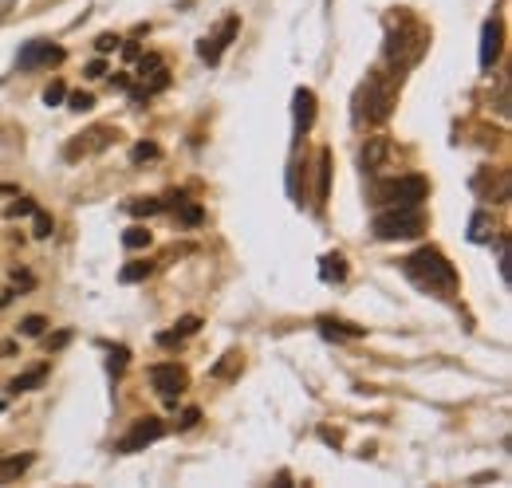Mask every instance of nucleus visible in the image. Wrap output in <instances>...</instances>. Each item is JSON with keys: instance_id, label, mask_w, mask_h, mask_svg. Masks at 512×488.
<instances>
[{"instance_id": "obj_1", "label": "nucleus", "mask_w": 512, "mask_h": 488, "mask_svg": "<svg viewBox=\"0 0 512 488\" xmlns=\"http://www.w3.org/2000/svg\"><path fill=\"white\" fill-rule=\"evenodd\" d=\"M426 48H430V28H426L414 12L394 8V12L386 16V44H383L386 63L402 75V71H410V67L422 63Z\"/></svg>"}, {"instance_id": "obj_2", "label": "nucleus", "mask_w": 512, "mask_h": 488, "mask_svg": "<svg viewBox=\"0 0 512 488\" xmlns=\"http://www.w3.org/2000/svg\"><path fill=\"white\" fill-rule=\"evenodd\" d=\"M398 107V75L371 71L355 91V126H383Z\"/></svg>"}, {"instance_id": "obj_3", "label": "nucleus", "mask_w": 512, "mask_h": 488, "mask_svg": "<svg viewBox=\"0 0 512 488\" xmlns=\"http://www.w3.org/2000/svg\"><path fill=\"white\" fill-rule=\"evenodd\" d=\"M402 272H406V280H410L414 288H422V292H430V296H453V288H457V272H453V264H449L438 248H418V252H410V256L402 260Z\"/></svg>"}, {"instance_id": "obj_4", "label": "nucleus", "mask_w": 512, "mask_h": 488, "mask_svg": "<svg viewBox=\"0 0 512 488\" xmlns=\"http://www.w3.org/2000/svg\"><path fill=\"white\" fill-rule=\"evenodd\" d=\"M426 233V213L418 205H394L375 217V237L379 241H410Z\"/></svg>"}, {"instance_id": "obj_5", "label": "nucleus", "mask_w": 512, "mask_h": 488, "mask_svg": "<svg viewBox=\"0 0 512 488\" xmlns=\"http://www.w3.org/2000/svg\"><path fill=\"white\" fill-rule=\"evenodd\" d=\"M426 193H430V185L422 182V178H386V182L371 185V197L379 205H390V209L394 205H422Z\"/></svg>"}, {"instance_id": "obj_6", "label": "nucleus", "mask_w": 512, "mask_h": 488, "mask_svg": "<svg viewBox=\"0 0 512 488\" xmlns=\"http://www.w3.org/2000/svg\"><path fill=\"white\" fill-rule=\"evenodd\" d=\"M115 138H119V130H111V126H91V130H83V134H75V138L67 142L64 158H67V162H79V158L103 154V150H107Z\"/></svg>"}, {"instance_id": "obj_7", "label": "nucleus", "mask_w": 512, "mask_h": 488, "mask_svg": "<svg viewBox=\"0 0 512 488\" xmlns=\"http://www.w3.org/2000/svg\"><path fill=\"white\" fill-rule=\"evenodd\" d=\"M150 386H154L166 402H178V394L190 386V374L178 363H158V366H150Z\"/></svg>"}, {"instance_id": "obj_8", "label": "nucleus", "mask_w": 512, "mask_h": 488, "mask_svg": "<svg viewBox=\"0 0 512 488\" xmlns=\"http://www.w3.org/2000/svg\"><path fill=\"white\" fill-rule=\"evenodd\" d=\"M56 63H64V48H56L52 40H32V44H24L20 56H16V67H20V71L56 67Z\"/></svg>"}, {"instance_id": "obj_9", "label": "nucleus", "mask_w": 512, "mask_h": 488, "mask_svg": "<svg viewBox=\"0 0 512 488\" xmlns=\"http://www.w3.org/2000/svg\"><path fill=\"white\" fill-rule=\"evenodd\" d=\"M237 28H241V20H237V16H225V20H221V28L197 44V56H201L205 63H221L225 48H229V44H233V36H237Z\"/></svg>"}, {"instance_id": "obj_10", "label": "nucleus", "mask_w": 512, "mask_h": 488, "mask_svg": "<svg viewBox=\"0 0 512 488\" xmlns=\"http://www.w3.org/2000/svg\"><path fill=\"white\" fill-rule=\"evenodd\" d=\"M170 83V67L162 56H146V60L138 63V87H134V99H142V95H154V91H162Z\"/></svg>"}, {"instance_id": "obj_11", "label": "nucleus", "mask_w": 512, "mask_h": 488, "mask_svg": "<svg viewBox=\"0 0 512 488\" xmlns=\"http://www.w3.org/2000/svg\"><path fill=\"white\" fill-rule=\"evenodd\" d=\"M162 433H166V426H162L158 418H138L134 429L119 441V453H142V449H146V445H154Z\"/></svg>"}, {"instance_id": "obj_12", "label": "nucleus", "mask_w": 512, "mask_h": 488, "mask_svg": "<svg viewBox=\"0 0 512 488\" xmlns=\"http://www.w3.org/2000/svg\"><path fill=\"white\" fill-rule=\"evenodd\" d=\"M390 158H394V142L390 138H371L367 150H363V170L367 174H379Z\"/></svg>"}, {"instance_id": "obj_13", "label": "nucleus", "mask_w": 512, "mask_h": 488, "mask_svg": "<svg viewBox=\"0 0 512 488\" xmlns=\"http://www.w3.org/2000/svg\"><path fill=\"white\" fill-rule=\"evenodd\" d=\"M501 20H489L485 32H481V67H493L497 56H501Z\"/></svg>"}, {"instance_id": "obj_14", "label": "nucleus", "mask_w": 512, "mask_h": 488, "mask_svg": "<svg viewBox=\"0 0 512 488\" xmlns=\"http://www.w3.org/2000/svg\"><path fill=\"white\" fill-rule=\"evenodd\" d=\"M316 122V95L312 91H296V134L304 138Z\"/></svg>"}, {"instance_id": "obj_15", "label": "nucleus", "mask_w": 512, "mask_h": 488, "mask_svg": "<svg viewBox=\"0 0 512 488\" xmlns=\"http://www.w3.org/2000/svg\"><path fill=\"white\" fill-rule=\"evenodd\" d=\"M197 327H201V319H197V315H186V319H178V323H174V331H166V335H158V343H162V347H174V343H182V339H190L193 331H197Z\"/></svg>"}, {"instance_id": "obj_16", "label": "nucleus", "mask_w": 512, "mask_h": 488, "mask_svg": "<svg viewBox=\"0 0 512 488\" xmlns=\"http://www.w3.org/2000/svg\"><path fill=\"white\" fill-rule=\"evenodd\" d=\"M323 268H320V276H323V284H339L343 276H347V260L339 256V252H327L320 260Z\"/></svg>"}, {"instance_id": "obj_17", "label": "nucleus", "mask_w": 512, "mask_h": 488, "mask_svg": "<svg viewBox=\"0 0 512 488\" xmlns=\"http://www.w3.org/2000/svg\"><path fill=\"white\" fill-rule=\"evenodd\" d=\"M493 217L489 213H473V221H469V241L473 244H489L493 241Z\"/></svg>"}, {"instance_id": "obj_18", "label": "nucleus", "mask_w": 512, "mask_h": 488, "mask_svg": "<svg viewBox=\"0 0 512 488\" xmlns=\"http://www.w3.org/2000/svg\"><path fill=\"white\" fill-rule=\"evenodd\" d=\"M320 331L327 339H343V335H363V327H351V323H335V319H320Z\"/></svg>"}, {"instance_id": "obj_19", "label": "nucleus", "mask_w": 512, "mask_h": 488, "mask_svg": "<svg viewBox=\"0 0 512 488\" xmlns=\"http://www.w3.org/2000/svg\"><path fill=\"white\" fill-rule=\"evenodd\" d=\"M134 217H150V213H162L166 209V201H154V197H138V201H130L127 205Z\"/></svg>"}, {"instance_id": "obj_20", "label": "nucleus", "mask_w": 512, "mask_h": 488, "mask_svg": "<svg viewBox=\"0 0 512 488\" xmlns=\"http://www.w3.org/2000/svg\"><path fill=\"white\" fill-rule=\"evenodd\" d=\"M44 374H48V370H32V374L16 378V382H12L8 390H12V394H20V390H28V386H40V382H44Z\"/></svg>"}, {"instance_id": "obj_21", "label": "nucleus", "mask_w": 512, "mask_h": 488, "mask_svg": "<svg viewBox=\"0 0 512 488\" xmlns=\"http://www.w3.org/2000/svg\"><path fill=\"white\" fill-rule=\"evenodd\" d=\"M28 465H32V457H12V461H4L0 477H4V481H12V477H16V473H24Z\"/></svg>"}, {"instance_id": "obj_22", "label": "nucleus", "mask_w": 512, "mask_h": 488, "mask_svg": "<svg viewBox=\"0 0 512 488\" xmlns=\"http://www.w3.org/2000/svg\"><path fill=\"white\" fill-rule=\"evenodd\" d=\"M237 370H241V355H225V363L213 366V374H217V378H233Z\"/></svg>"}, {"instance_id": "obj_23", "label": "nucleus", "mask_w": 512, "mask_h": 488, "mask_svg": "<svg viewBox=\"0 0 512 488\" xmlns=\"http://www.w3.org/2000/svg\"><path fill=\"white\" fill-rule=\"evenodd\" d=\"M44 327H48V323H44V315H28V319L20 323V331H24L28 339H36V335H44Z\"/></svg>"}, {"instance_id": "obj_24", "label": "nucleus", "mask_w": 512, "mask_h": 488, "mask_svg": "<svg viewBox=\"0 0 512 488\" xmlns=\"http://www.w3.org/2000/svg\"><path fill=\"white\" fill-rule=\"evenodd\" d=\"M130 158H134V162H150V158H158V146H154V142H138V146L130 150Z\"/></svg>"}, {"instance_id": "obj_25", "label": "nucleus", "mask_w": 512, "mask_h": 488, "mask_svg": "<svg viewBox=\"0 0 512 488\" xmlns=\"http://www.w3.org/2000/svg\"><path fill=\"white\" fill-rule=\"evenodd\" d=\"M146 276H150V264H130V268H123V284H138Z\"/></svg>"}, {"instance_id": "obj_26", "label": "nucleus", "mask_w": 512, "mask_h": 488, "mask_svg": "<svg viewBox=\"0 0 512 488\" xmlns=\"http://www.w3.org/2000/svg\"><path fill=\"white\" fill-rule=\"evenodd\" d=\"M497 256H501V276H505V284L512 280L509 272V237H497Z\"/></svg>"}, {"instance_id": "obj_27", "label": "nucleus", "mask_w": 512, "mask_h": 488, "mask_svg": "<svg viewBox=\"0 0 512 488\" xmlns=\"http://www.w3.org/2000/svg\"><path fill=\"white\" fill-rule=\"evenodd\" d=\"M123 244H127V248H146V244H150V233H146V229H127Z\"/></svg>"}, {"instance_id": "obj_28", "label": "nucleus", "mask_w": 512, "mask_h": 488, "mask_svg": "<svg viewBox=\"0 0 512 488\" xmlns=\"http://www.w3.org/2000/svg\"><path fill=\"white\" fill-rule=\"evenodd\" d=\"M327 178H331V154L323 150L320 154V201L327 197Z\"/></svg>"}, {"instance_id": "obj_29", "label": "nucleus", "mask_w": 512, "mask_h": 488, "mask_svg": "<svg viewBox=\"0 0 512 488\" xmlns=\"http://www.w3.org/2000/svg\"><path fill=\"white\" fill-rule=\"evenodd\" d=\"M32 217H36V237H52V221H48V213L32 209Z\"/></svg>"}, {"instance_id": "obj_30", "label": "nucleus", "mask_w": 512, "mask_h": 488, "mask_svg": "<svg viewBox=\"0 0 512 488\" xmlns=\"http://www.w3.org/2000/svg\"><path fill=\"white\" fill-rule=\"evenodd\" d=\"M64 83H52V87H48V91H44V103H48V107H56V103H64Z\"/></svg>"}, {"instance_id": "obj_31", "label": "nucleus", "mask_w": 512, "mask_h": 488, "mask_svg": "<svg viewBox=\"0 0 512 488\" xmlns=\"http://www.w3.org/2000/svg\"><path fill=\"white\" fill-rule=\"evenodd\" d=\"M91 107H95V99H91V95H83V91H79V95H71V111H91Z\"/></svg>"}, {"instance_id": "obj_32", "label": "nucleus", "mask_w": 512, "mask_h": 488, "mask_svg": "<svg viewBox=\"0 0 512 488\" xmlns=\"http://www.w3.org/2000/svg\"><path fill=\"white\" fill-rule=\"evenodd\" d=\"M32 209H36L32 201H20V205H12V209H8V217H28Z\"/></svg>"}, {"instance_id": "obj_33", "label": "nucleus", "mask_w": 512, "mask_h": 488, "mask_svg": "<svg viewBox=\"0 0 512 488\" xmlns=\"http://www.w3.org/2000/svg\"><path fill=\"white\" fill-rule=\"evenodd\" d=\"M115 44H119L115 36H99V44H95V48H99V52H115Z\"/></svg>"}, {"instance_id": "obj_34", "label": "nucleus", "mask_w": 512, "mask_h": 488, "mask_svg": "<svg viewBox=\"0 0 512 488\" xmlns=\"http://www.w3.org/2000/svg\"><path fill=\"white\" fill-rule=\"evenodd\" d=\"M87 75H91V79H99V75H107V63H103V60H95V63H91V67H87Z\"/></svg>"}, {"instance_id": "obj_35", "label": "nucleus", "mask_w": 512, "mask_h": 488, "mask_svg": "<svg viewBox=\"0 0 512 488\" xmlns=\"http://www.w3.org/2000/svg\"><path fill=\"white\" fill-rule=\"evenodd\" d=\"M123 366H127V351L119 347V351H115V359H111V370H123Z\"/></svg>"}, {"instance_id": "obj_36", "label": "nucleus", "mask_w": 512, "mask_h": 488, "mask_svg": "<svg viewBox=\"0 0 512 488\" xmlns=\"http://www.w3.org/2000/svg\"><path fill=\"white\" fill-rule=\"evenodd\" d=\"M182 221H186V225H197V221H201V209H186Z\"/></svg>"}, {"instance_id": "obj_37", "label": "nucleus", "mask_w": 512, "mask_h": 488, "mask_svg": "<svg viewBox=\"0 0 512 488\" xmlns=\"http://www.w3.org/2000/svg\"><path fill=\"white\" fill-rule=\"evenodd\" d=\"M197 418H201V414H197V410H186V418H182V429H190L193 422H197Z\"/></svg>"}, {"instance_id": "obj_38", "label": "nucleus", "mask_w": 512, "mask_h": 488, "mask_svg": "<svg viewBox=\"0 0 512 488\" xmlns=\"http://www.w3.org/2000/svg\"><path fill=\"white\" fill-rule=\"evenodd\" d=\"M12 8H16V0H0V16H8Z\"/></svg>"}, {"instance_id": "obj_39", "label": "nucleus", "mask_w": 512, "mask_h": 488, "mask_svg": "<svg viewBox=\"0 0 512 488\" xmlns=\"http://www.w3.org/2000/svg\"><path fill=\"white\" fill-rule=\"evenodd\" d=\"M0 414H4V402H0Z\"/></svg>"}]
</instances>
